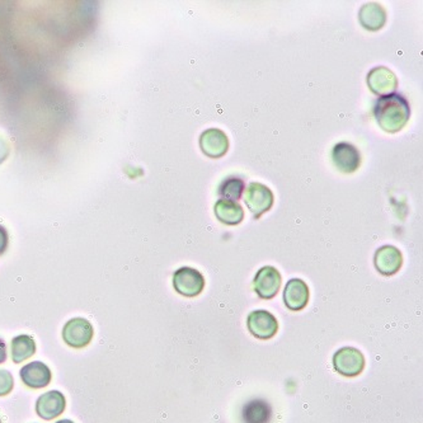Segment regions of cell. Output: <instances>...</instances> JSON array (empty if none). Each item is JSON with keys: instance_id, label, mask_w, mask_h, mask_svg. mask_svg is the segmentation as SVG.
I'll use <instances>...</instances> for the list:
<instances>
[{"instance_id": "1", "label": "cell", "mask_w": 423, "mask_h": 423, "mask_svg": "<svg viewBox=\"0 0 423 423\" xmlns=\"http://www.w3.org/2000/svg\"><path fill=\"white\" fill-rule=\"evenodd\" d=\"M374 115L381 129L394 134L407 125L411 116V108L403 96L392 93L376 101Z\"/></svg>"}, {"instance_id": "2", "label": "cell", "mask_w": 423, "mask_h": 423, "mask_svg": "<svg viewBox=\"0 0 423 423\" xmlns=\"http://www.w3.org/2000/svg\"><path fill=\"white\" fill-rule=\"evenodd\" d=\"M93 325L83 318H73L62 328L64 342L73 349H83L92 342Z\"/></svg>"}, {"instance_id": "3", "label": "cell", "mask_w": 423, "mask_h": 423, "mask_svg": "<svg viewBox=\"0 0 423 423\" xmlns=\"http://www.w3.org/2000/svg\"><path fill=\"white\" fill-rule=\"evenodd\" d=\"M173 286L178 294L187 298H195L203 293L205 277L200 271L191 267H182L173 275Z\"/></svg>"}, {"instance_id": "4", "label": "cell", "mask_w": 423, "mask_h": 423, "mask_svg": "<svg viewBox=\"0 0 423 423\" xmlns=\"http://www.w3.org/2000/svg\"><path fill=\"white\" fill-rule=\"evenodd\" d=\"M333 366L338 374L344 376H357L365 368V357L354 347H344L333 356Z\"/></svg>"}, {"instance_id": "5", "label": "cell", "mask_w": 423, "mask_h": 423, "mask_svg": "<svg viewBox=\"0 0 423 423\" xmlns=\"http://www.w3.org/2000/svg\"><path fill=\"white\" fill-rule=\"evenodd\" d=\"M244 201L247 208L251 210L252 214L258 219L261 215L270 211L273 205V193L267 186L252 182L246 190Z\"/></svg>"}, {"instance_id": "6", "label": "cell", "mask_w": 423, "mask_h": 423, "mask_svg": "<svg viewBox=\"0 0 423 423\" xmlns=\"http://www.w3.org/2000/svg\"><path fill=\"white\" fill-rule=\"evenodd\" d=\"M248 331L252 336L259 339H270L273 337L278 329V323L273 314L267 310H256L252 312L247 319Z\"/></svg>"}, {"instance_id": "7", "label": "cell", "mask_w": 423, "mask_h": 423, "mask_svg": "<svg viewBox=\"0 0 423 423\" xmlns=\"http://www.w3.org/2000/svg\"><path fill=\"white\" fill-rule=\"evenodd\" d=\"M253 285L258 296L261 299L269 300L275 298L281 288V275L275 267L266 266L258 271Z\"/></svg>"}, {"instance_id": "8", "label": "cell", "mask_w": 423, "mask_h": 423, "mask_svg": "<svg viewBox=\"0 0 423 423\" xmlns=\"http://www.w3.org/2000/svg\"><path fill=\"white\" fill-rule=\"evenodd\" d=\"M334 166L342 173H354L361 163V155L350 142H338L332 150Z\"/></svg>"}, {"instance_id": "9", "label": "cell", "mask_w": 423, "mask_h": 423, "mask_svg": "<svg viewBox=\"0 0 423 423\" xmlns=\"http://www.w3.org/2000/svg\"><path fill=\"white\" fill-rule=\"evenodd\" d=\"M19 376L26 387L43 389L51 383L52 373L46 363L41 361H32L21 368Z\"/></svg>"}, {"instance_id": "10", "label": "cell", "mask_w": 423, "mask_h": 423, "mask_svg": "<svg viewBox=\"0 0 423 423\" xmlns=\"http://www.w3.org/2000/svg\"><path fill=\"white\" fill-rule=\"evenodd\" d=\"M67 400L62 393L59 390H50L43 393L40 398L37 399L36 412L38 417L51 421L54 418L59 417L62 412L65 411Z\"/></svg>"}, {"instance_id": "11", "label": "cell", "mask_w": 423, "mask_h": 423, "mask_svg": "<svg viewBox=\"0 0 423 423\" xmlns=\"http://www.w3.org/2000/svg\"><path fill=\"white\" fill-rule=\"evenodd\" d=\"M200 147L205 155L213 159H219L227 154L229 140L224 131L219 129H209L200 136Z\"/></svg>"}, {"instance_id": "12", "label": "cell", "mask_w": 423, "mask_h": 423, "mask_svg": "<svg viewBox=\"0 0 423 423\" xmlns=\"http://www.w3.org/2000/svg\"><path fill=\"white\" fill-rule=\"evenodd\" d=\"M368 84L371 92L384 97L395 91L398 86V80L392 70L379 67L370 70V73L368 74Z\"/></svg>"}, {"instance_id": "13", "label": "cell", "mask_w": 423, "mask_h": 423, "mask_svg": "<svg viewBox=\"0 0 423 423\" xmlns=\"http://www.w3.org/2000/svg\"><path fill=\"white\" fill-rule=\"evenodd\" d=\"M285 305L293 312H300L309 301V288L300 278H293L286 283L283 290Z\"/></svg>"}, {"instance_id": "14", "label": "cell", "mask_w": 423, "mask_h": 423, "mask_svg": "<svg viewBox=\"0 0 423 423\" xmlns=\"http://www.w3.org/2000/svg\"><path fill=\"white\" fill-rule=\"evenodd\" d=\"M403 264V257L398 248L393 246L381 247L375 253V267L384 276L397 273Z\"/></svg>"}, {"instance_id": "15", "label": "cell", "mask_w": 423, "mask_h": 423, "mask_svg": "<svg viewBox=\"0 0 423 423\" xmlns=\"http://www.w3.org/2000/svg\"><path fill=\"white\" fill-rule=\"evenodd\" d=\"M359 19L363 28L368 31H379L387 22V13L376 3H368L360 9Z\"/></svg>"}, {"instance_id": "16", "label": "cell", "mask_w": 423, "mask_h": 423, "mask_svg": "<svg viewBox=\"0 0 423 423\" xmlns=\"http://www.w3.org/2000/svg\"><path fill=\"white\" fill-rule=\"evenodd\" d=\"M214 211L218 220L227 225H238L244 219V210L234 201L219 200L215 203Z\"/></svg>"}, {"instance_id": "17", "label": "cell", "mask_w": 423, "mask_h": 423, "mask_svg": "<svg viewBox=\"0 0 423 423\" xmlns=\"http://www.w3.org/2000/svg\"><path fill=\"white\" fill-rule=\"evenodd\" d=\"M11 352H12L13 362L21 363L36 354V342L31 336L21 334L13 338Z\"/></svg>"}, {"instance_id": "18", "label": "cell", "mask_w": 423, "mask_h": 423, "mask_svg": "<svg viewBox=\"0 0 423 423\" xmlns=\"http://www.w3.org/2000/svg\"><path fill=\"white\" fill-rule=\"evenodd\" d=\"M270 418V405L264 400H252L243 408V419L246 423H269Z\"/></svg>"}, {"instance_id": "19", "label": "cell", "mask_w": 423, "mask_h": 423, "mask_svg": "<svg viewBox=\"0 0 423 423\" xmlns=\"http://www.w3.org/2000/svg\"><path fill=\"white\" fill-rule=\"evenodd\" d=\"M246 191V184L243 179L237 177H230L225 179L219 187V195L222 197V200L227 201H234L237 203L239 200L243 192Z\"/></svg>"}, {"instance_id": "20", "label": "cell", "mask_w": 423, "mask_h": 423, "mask_svg": "<svg viewBox=\"0 0 423 423\" xmlns=\"http://www.w3.org/2000/svg\"><path fill=\"white\" fill-rule=\"evenodd\" d=\"M14 387L13 376L8 370H0V397L8 395Z\"/></svg>"}, {"instance_id": "21", "label": "cell", "mask_w": 423, "mask_h": 423, "mask_svg": "<svg viewBox=\"0 0 423 423\" xmlns=\"http://www.w3.org/2000/svg\"><path fill=\"white\" fill-rule=\"evenodd\" d=\"M8 244H9V235L6 232V227L0 225V256H3L8 249Z\"/></svg>"}, {"instance_id": "22", "label": "cell", "mask_w": 423, "mask_h": 423, "mask_svg": "<svg viewBox=\"0 0 423 423\" xmlns=\"http://www.w3.org/2000/svg\"><path fill=\"white\" fill-rule=\"evenodd\" d=\"M8 155H9V145L3 137H0V163H3L8 158Z\"/></svg>"}, {"instance_id": "23", "label": "cell", "mask_w": 423, "mask_h": 423, "mask_svg": "<svg viewBox=\"0 0 423 423\" xmlns=\"http://www.w3.org/2000/svg\"><path fill=\"white\" fill-rule=\"evenodd\" d=\"M6 361V344L3 339H0V363Z\"/></svg>"}, {"instance_id": "24", "label": "cell", "mask_w": 423, "mask_h": 423, "mask_svg": "<svg viewBox=\"0 0 423 423\" xmlns=\"http://www.w3.org/2000/svg\"><path fill=\"white\" fill-rule=\"evenodd\" d=\"M56 423H74L73 421H70V419H60V421H57Z\"/></svg>"}, {"instance_id": "25", "label": "cell", "mask_w": 423, "mask_h": 423, "mask_svg": "<svg viewBox=\"0 0 423 423\" xmlns=\"http://www.w3.org/2000/svg\"><path fill=\"white\" fill-rule=\"evenodd\" d=\"M0 423H1V419H0Z\"/></svg>"}]
</instances>
